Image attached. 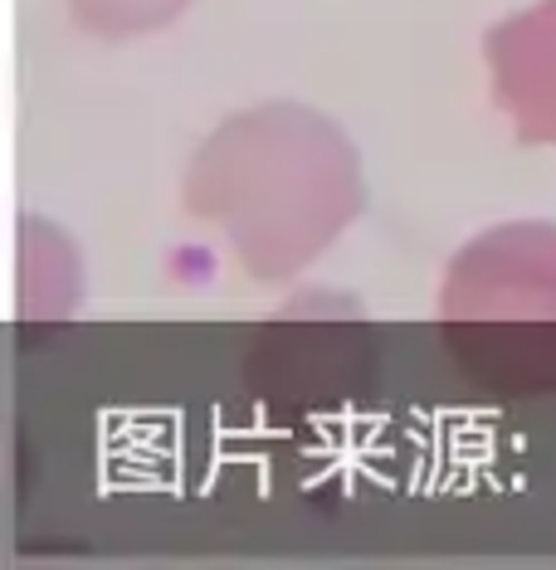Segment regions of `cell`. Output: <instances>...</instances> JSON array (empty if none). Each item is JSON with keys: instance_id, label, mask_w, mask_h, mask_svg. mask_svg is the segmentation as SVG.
Returning <instances> with one entry per match:
<instances>
[{"instance_id": "2", "label": "cell", "mask_w": 556, "mask_h": 570, "mask_svg": "<svg viewBox=\"0 0 556 570\" xmlns=\"http://www.w3.org/2000/svg\"><path fill=\"white\" fill-rule=\"evenodd\" d=\"M494 98L523 141H556V0L488 35Z\"/></svg>"}, {"instance_id": "3", "label": "cell", "mask_w": 556, "mask_h": 570, "mask_svg": "<svg viewBox=\"0 0 556 570\" xmlns=\"http://www.w3.org/2000/svg\"><path fill=\"white\" fill-rule=\"evenodd\" d=\"M181 6H186V0H94L79 16L88 20V30H98V35H133V30L162 24L166 16H176Z\"/></svg>"}, {"instance_id": "1", "label": "cell", "mask_w": 556, "mask_h": 570, "mask_svg": "<svg viewBox=\"0 0 556 570\" xmlns=\"http://www.w3.org/2000/svg\"><path fill=\"white\" fill-rule=\"evenodd\" d=\"M449 317H556V229L523 225L469 244L445 283Z\"/></svg>"}]
</instances>
